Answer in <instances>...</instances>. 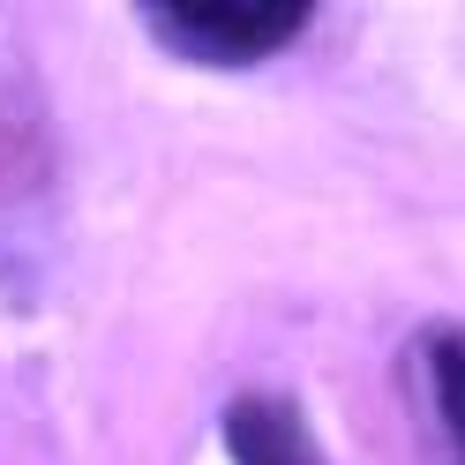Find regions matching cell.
Returning a JSON list of instances; mask_svg holds the SVG:
<instances>
[{"mask_svg":"<svg viewBox=\"0 0 465 465\" xmlns=\"http://www.w3.org/2000/svg\"><path fill=\"white\" fill-rule=\"evenodd\" d=\"M143 23L158 45L188 53L203 68H255L308 31V8L301 0H165Z\"/></svg>","mask_w":465,"mask_h":465,"instance_id":"6da1fadb","label":"cell"},{"mask_svg":"<svg viewBox=\"0 0 465 465\" xmlns=\"http://www.w3.org/2000/svg\"><path fill=\"white\" fill-rule=\"evenodd\" d=\"M225 450L232 465H323V450H315V428L293 398L278 391H248L225 405Z\"/></svg>","mask_w":465,"mask_h":465,"instance_id":"7a4b0ae2","label":"cell"},{"mask_svg":"<svg viewBox=\"0 0 465 465\" xmlns=\"http://www.w3.org/2000/svg\"><path fill=\"white\" fill-rule=\"evenodd\" d=\"M420 368H428V398H435V420H443L450 450L465 465V323H435L420 338Z\"/></svg>","mask_w":465,"mask_h":465,"instance_id":"3957f363","label":"cell"}]
</instances>
